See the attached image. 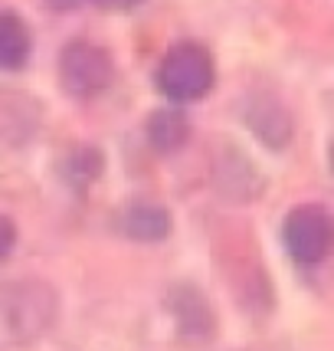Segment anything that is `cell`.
<instances>
[{
    "label": "cell",
    "instance_id": "cell-1",
    "mask_svg": "<svg viewBox=\"0 0 334 351\" xmlns=\"http://www.w3.org/2000/svg\"><path fill=\"white\" fill-rule=\"evenodd\" d=\"M60 322V295L43 279L0 282V351H23Z\"/></svg>",
    "mask_w": 334,
    "mask_h": 351
},
{
    "label": "cell",
    "instance_id": "cell-2",
    "mask_svg": "<svg viewBox=\"0 0 334 351\" xmlns=\"http://www.w3.org/2000/svg\"><path fill=\"white\" fill-rule=\"evenodd\" d=\"M213 82H216V66H213L210 49L194 40L174 43L157 66V89L181 106L203 99L213 89Z\"/></svg>",
    "mask_w": 334,
    "mask_h": 351
},
{
    "label": "cell",
    "instance_id": "cell-3",
    "mask_svg": "<svg viewBox=\"0 0 334 351\" xmlns=\"http://www.w3.org/2000/svg\"><path fill=\"white\" fill-rule=\"evenodd\" d=\"M115 79V62L92 40H73L60 53V82L73 99H92L105 92Z\"/></svg>",
    "mask_w": 334,
    "mask_h": 351
},
{
    "label": "cell",
    "instance_id": "cell-4",
    "mask_svg": "<svg viewBox=\"0 0 334 351\" xmlns=\"http://www.w3.org/2000/svg\"><path fill=\"white\" fill-rule=\"evenodd\" d=\"M282 240L298 266H318L334 246V217L318 204H302L285 217Z\"/></svg>",
    "mask_w": 334,
    "mask_h": 351
},
{
    "label": "cell",
    "instance_id": "cell-5",
    "mask_svg": "<svg viewBox=\"0 0 334 351\" xmlns=\"http://www.w3.org/2000/svg\"><path fill=\"white\" fill-rule=\"evenodd\" d=\"M167 312L174 319V328L181 341L187 345H203L216 335V319H213L210 302L203 299V292L197 286H174L167 292Z\"/></svg>",
    "mask_w": 334,
    "mask_h": 351
},
{
    "label": "cell",
    "instance_id": "cell-6",
    "mask_svg": "<svg viewBox=\"0 0 334 351\" xmlns=\"http://www.w3.org/2000/svg\"><path fill=\"white\" fill-rule=\"evenodd\" d=\"M118 230L138 243H157L170 233V214L151 200H131L118 217Z\"/></svg>",
    "mask_w": 334,
    "mask_h": 351
},
{
    "label": "cell",
    "instance_id": "cell-7",
    "mask_svg": "<svg viewBox=\"0 0 334 351\" xmlns=\"http://www.w3.org/2000/svg\"><path fill=\"white\" fill-rule=\"evenodd\" d=\"M33 53V33L27 20L14 10H0V69L16 73L30 62Z\"/></svg>",
    "mask_w": 334,
    "mask_h": 351
},
{
    "label": "cell",
    "instance_id": "cell-8",
    "mask_svg": "<svg viewBox=\"0 0 334 351\" xmlns=\"http://www.w3.org/2000/svg\"><path fill=\"white\" fill-rule=\"evenodd\" d=\"M187 138H190V119L181 108H161L148 119V145L154 152H177L181 145H187Z\"/></svg>",
    "mask_w": 334,
    "mask_h": 351
},
{
    "label": "cell",
    "instance_id": "cell-9",
    "mask_svg": "<svg viewBox=\"0 0 334 351\" xmlns=\"http://www.w3.org/2000/svg\"><path fill=\"white\" fill-rule=\"evenodd\" d=\"M102 168H105V161H102V154L95 152V148H73V152L66 154L60 171L73 187H86V184H92L102 174Z\"/></svg>",
    "mask_w": 334,
    "mask_h": 351
},
{
    "label": "cell",
    "instance_id": "cell-10",
    "mask_svg": "<svg viewBox=\"0 0 334 351\" xmlns=\"http://www.w3.org/2000/svg\"><path fill=\"white\" fill-rule=\"evenodd\" d=\"M249 122H253V132L262 135L266 141H269V128H279V135L282 138H289V132H292L289 115H285L279 106H269V102H262L256 112H249Z\"/></svg>",
    "mask_w": 334,
    "mask_h": 351
},
{
    "label": "cell",
    "instance_id": "cell-11",
    "mask_svg": "<svg viewBox=\"0 0 334 351\" xmlns=\"http://www.w3.org/2000/svg\"><path fill=\"white\" fill-rule=\"evenodd\" d=\"M16 243V227H14V220L10 217H3L0 214V263L10 256V250H14Z\"/></svg>",
    "mask_w": 334,
    "mask_h": 351
},
{
    "label": "cell",
    "instance_id": "cell-12",
    "mask_svg": "<svg viewBox=\"0 0 334 351\" xmlns=\"http://www.w3.org/2000/svg\"><path fill=\"white\" fill-rule=\"evenodd\" d=\"M95 7H102V10H135L138 3H144V0H89Z\"/></svg>",
    "mask_w": 334,
    "mask_h": 351
},
{
    "label": "cell",
    "instance_id": "cell-13",
    "mask_svg": "<svg viewBox=\"0 0 334 351\" xmlns=\"http://www.w3.org/2000/svg\"><path fill=\"white\" fill-rule=\"evenodd\" d=\"M79 0H46V7H53V10H73Z\"/></svg>",
    "mask_w": 334,
    "mask_h": 351
},
{
    "label": "cell",
    "instance_id": "cell-14",
    "mask_svg": "<svg viewBox=\"0 0 334 351\" xmlns=\"http://www.w3.org/2000/svg\"><path fill=\"white\" fill-rule=\"evenodd\" d=\"M331 171H334V141H331Z\"/></svg>",
    "mask_w": 334,
    "mask_h": 351
},
{
    "label": "cell",
    "instance_id": "cell-15",
    "mask_svg": "<svg viewBox=\"0 0 334 351\" xmlns=\"http://www.w3.org/2000/svg\"><path fill=\"white\" fill-rule=\"evenodd\" d=\"M249 351H272V348H249Z\"/></svg>",
    "mask_w": 334,
    "mask_h": 351
}]
</instances>
